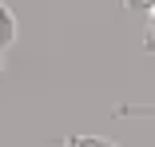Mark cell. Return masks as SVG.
I'll return each mask as SVG.
<instances>
[{
    "mask_svg": "<svg viewBox=\"0 0 155 147\" xmlns=\"http://www.w3.org/2000/svg\"><path fill=\"white\" fill-rule=\"evenodd\" d=\"M16 40V16H12V8L0 0V48H8Z\"/></svg>",
    "mask_w": 155,
    "mask_h": 147,
    "instance_id": "1",
    "label": "cell"
},
{
    "mask_svg": "<svg viewBox=\"0 0 155 147\" xmlns=\"http://www.w3.org/2000/svg\"><path fill=\"white\" fill-rule=\"evenodd\" d=\"M151 44H155V8H151Z\"/></svg>",
    "mask_w": 155,
    "mask_h": 147,
    "instance_id": "4",
    "label": "cell"
},
{
    "mask_svg": "<svg viewBox=\"0 0 155 147\" xmlns=\"http://www.w3.org/2000/svg\"><path fill=\"white\" fill-rule=\"evenodd\" d=\"M0 72H4V48H0Z\"/></svg>",
    "mask_w": 155,
    "mask_h": 147,
    "instance_id": "5",
    "label": "cell"
},
{
    "mask_svg": "<svg viewBox=\"0 0 155 147\" xmlns=\"http://www.w3.org/2000/svg\"><path fill=\"white\" fill-rule=\"evenodd\" d=\"M123 4H127L131 12H151V8H155V0H123Z\"/></svg>",
    "mask_w": 155,
    "mask_h": 147,
    "instance_id": "3",
    "label": "cell"
},
{
    "mask_svg": "<svg viewBox=\"0 0 155 147\" xmlns=\"http://www.w3.org/2000/svg\"><path fill=\"white\" fill-rule=\"evenodd\" d=\"M68 147H119V143L104 139V135H76V139H68Z\"/></svg>",
    "mask_w": 155,
    "mask_h": 147,
    "instance_id": "2",
    "label": "cell"
}]
</instances>
